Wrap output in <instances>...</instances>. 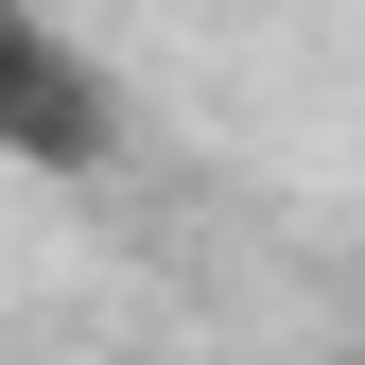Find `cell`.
<instances>
[{"instance_id": "cell-1", "label": "cell", "mask_w": 365, "mask_h": 365, "mask_svg": "<svg viewBox=\"0 0 365 365\" xmlns=\"http://www.w3.org/2000/svg\"><path fill=\"white\" fill-rule=\"evenodd\" d=\"M0 157H35V174H87V157H105V87H87L35 18H0Z\"/></svg>"}]
</instances>
